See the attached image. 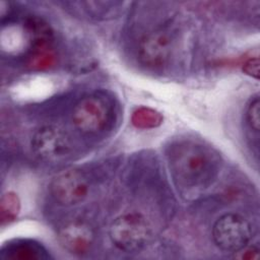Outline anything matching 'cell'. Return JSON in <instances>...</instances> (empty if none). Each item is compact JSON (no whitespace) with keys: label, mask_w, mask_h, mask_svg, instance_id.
Returning <instances> with one entry per match:
<instances>
[{"label":"cell","mask_w":260,"mask_h":260,"mask_svg":"<svg viewBox=\"0 0 260 260\" xmlns=\"http://www.w3.org/2000/svg\"><path fill=\"white\" fill-rule=\"evenodd\" d=\"M170 162L175 178L188 186L201 183L210 174V160L200 146L181 145L172 154Z\"/></svg>","instance_id":"1"},{"label":"cell","mask_w":260,"mask_h":260,"mask_svg":"<svg viewBox=\"0 0 260 260\" xmlns=\"http://www.w3.org/2000/svg\"><path fill=\"white\" fill-rule=\"evenodd\" d=\"M110 238L119 250L127 253L138 252L148 242L150 229L145 217L140 213H126L113 221Z\"/></svg>","instance_id":"2"},{"label":"cell","mask_w":260,"mask_h":260,"mask_svg":"<svg viewBox=\"0 0 260 260\" xmlns=\"http://www.w3.org/2000/svg\"><path fill=\"white\" fill-rule=\"evenodd\" d=\"M112 115L110 101L98 93L80 99L72 110L74 127L85 134H96L104 130Z\"/></svg>","instance_id":"3"},{"label":"cell","mask_w":260,"mask_h":260,"mask_svg":"<svg viewBox=\"0 0 260 260\" xmlns=\"http://www.w3.org/2000/svg\"><path fill=\"white\" fill-rule=\"evenodd\" d=\"M212 239L220 250L236 253L251 241L252 226L242 215L225 213L214 222Z\"/></svg>","instance_id":"4"},{"label":"cell","mask_w":260,"mask_h":260,"mask_svg":"<svg viewBox=\"0 0 260 260\" xmlns=\"http://www.w3.org/2000/svg\"><path fill=\"white\" fill-rule=\"evenodd\" d=\"M50 192L59 204L70 206L80 203L86 198L88 183L82 172L67 170L52 180Z\"/></svg>","instance_id":"5"},{"label":"cell","mask_w":260,"mask_h":260,"mask_svg":"<svg viewBox=\"0 0 260 260\" xmlns=\"http://www.w3.org/2000/svg\"><path fill=\"white\" fill-rule=\"evenodd\" d=\"M71 143L66 131L54 125L39 128L31 138V149L41 158L51 160L68 153Z\"/></svg>","instance_id":"6"},{"label":"cell","mask_w":260,"mask_h":260,"mask_svg":"<svg viewBox=\"0 0 260 260\" xmlns=\"http://www.w3.org/2000/svg\"><path fill=\"white\" fill-rule=\"evenodd\" d=\"M172 51V40L164 29H156L146 34L138 44L137 56L141 64L149 68L164 66Z\"/></svg>","instance_id":"7"},{"label":"cell","mask_w":260,"mask_h":260,"mask_svg":"<svg viewBox=\"0 0 260 260\" xmlns=\"http://www.w3.org/2000/svg\"><path fill=\"white\" fill-rule=\"evenodd\" d=\"M60 245L69 253L82 255L86 253L93 241L92 230L83 222L75 221L66 224L58 235Z\"/></svg>","instance_id":"8"},{"label":"cell","mask_w":260,"mask_h":260,"mask_svg":"<svg viewBox=\"0 0 260 260\" xmlns=\"http://www.w3.org/2000/svg\"><path fill=\"white\" fill-rule=\"evenodd\" d=\"M0 258L6 260H45L50 258V254L38 242L14 240L2 246Z\"/></svg>","instance_id":"9"},{"label":"cell","mask_w":260,"mask_h":260,"mask_svg":"<svg viewBox=\"0 0 260 260\" xmlns=\"http://www.w3.org/2000/svg\"><path fill=\"white\" fill-rule=\"evenodd\" d=\"M162 116L157 111L141 107L133 112L131 117V122L136 128L140 129H150L158 127L162 123Z\"/></svg>","instance_id":"10"},{"label":"cell","mask_w":260,"mask_h":260,"mask_svg":"<svg viewBox=\"0 0 260 260\" xmlns=\"http://www.w3.org/2000/svg\"><path fill=\"white\" fill-rule=\"evenodd\" d=\"M20 210V201L13 192H6L0 200V218L2 224L14 220Z\"/></svg>","instance_id":"11"},{"label":"cell","mask_w":260,"mask_h":260,"mask_svg":"<svg viewBox=\"0 0 260 260\" xmlns=\"http://www.w3.org/2000/svg\"><path fill=\"white\" fill-rule=\"evenodd\" d=\"M246 118L250 127L256 132L260 129V101L258 95H256L248 105Z\"/></svg>","instance_id":"12"},{"label":"cell","mask_w":260,"mask_h":260,"mask_svg":"<svg viewBox=\"0 0 260 260\" xmlns=\"http://www.w3.org/2000/svg\"><path fill=\"white\" fill-rule=\"evenodd\" d=\"M259 248L256 246H245L241 250L235 253V258L238 259H244V260H255L258 259L259 254Z\"/></svg>","instance_id":"13"},{"label":"cell","mask_w":260,"mask_h":260,"mask_svg":"<svg viewBox=\"0 0 260 260\" xmlns=\"http://www.w3.org/2000/svg\"><path fill=\"white\" fill-rule=\"evenodd\" d=\"M243 71L245 74L258 79L259 78V58L254 57L248 59L243 65Z\"/></svg>","instance_id":"14"}]
</instances>
